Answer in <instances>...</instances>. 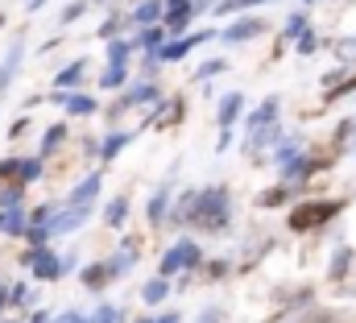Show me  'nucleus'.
I'll return each mask as SVG.
<instances>
[{
    "mask_svg": "<svg viewBox=\"0 0 356 323\" xmlns=\"http://www.w3.org/2000/svg\"><path fill=\"white\" fill-rule=\"evenodd\" d=\"M166 294H170V282H166V274H162V278H154V282H149V286L141 290V299H145L149 307H154V303H162Z\"/></svg>",
    "mask_w": 356,
    "mask_h": 323,
    "instance_id": "nucleus-19",
    "label": "nucleus"
},
{
    "mask_svg": "<svg viewBox=\"0 0 356 323\" xmlns=\"http://www.w3.org/2000/svg\"><path fill=\"white\" fill-rule=\"evenodd\" d=\"M220 71H224V63H220V58H216V63H203V67H199V79H207V75H220Z\"/></svg>",
    "mask_w": 356,
    "mask_h": 323,
    "instance_id": "nucleus-34",
    "label": "nucleus"
},
{
    "mask_svg": "<svg viewBox=\"0 0 356 323\" xmlns=\"http://www.w3.org/2000/svg\"><path fill=\"white\" fill-rule=\"evenodd\" d=\"M282 199H286V187H273V191L261 195V207H273V203H282Z\"/></svg>",
    "mask_w": 356,
    "mask_h": 323,
    "instance_id": "nucleus-33",
    "label": "nucleus"
},
{
    "mask_svg": "<svg viewBox=\"0 0 356 323\" xmlns=\"http://www.w3.org/2000/svg\"><path fill=\"white\" fill-rule=\"evenodd\" d=\"M166 203H170V187H162V191L149 199V220H166Z\"/></svg>",
    "mask_w": 356,
    "mask_h": 323,
    "instance_id": "nucleus-21",
    "label": "nucleus"
},
{
    "mask_svg": "<svg viewBox=\"0 0 356 323\" xmlns=\"http://www.w3.org/2000/svg\"><path fill=\"white\" fill-rule=\"evenodd\" d=\"M63 104H67V112H75V116H91L95 112V100L91 95H58Z\"/></svg>",
    "mask_w": 356,
    "mask_h": 323,
    "instance_id": "nucleus-17",
    "label": "nucleus"
},
{
    "mask_svg": "<svg viewBox=\"0 0 356 323\" xmlns=\"http://www.w3.org/2000/svg\"><path fill=\"white\" fill-rule=\"evenodd\" d=\"M21 58H25V42L17 38V42H13V50H8V54H4V63H0V91H8V79L17 75Z\"/></svg>",
    "mask_w": 356,
    "mask_h": 323,
    "instance_id": "nucleus-8",
    "label": "nucleus"
},
{
    "mask_svg": "<svg viewBox=\"0 0 356 323\" xmlns=\"http://www.w3.org/2000/svg\"><path fill=\"white\" fill-rule=\"evenodd\" d=\"M302 33H307V13H294L286 21V38H302Z\"/></svg>",
    "mask_w": 356,
    "mask_h": 323,
    "instance_id": "nucleus-25",
    "label": "nucleus"
},
{
    "mask_svg": "<svg viewBox=\"0 0 356 323\" xmlns=\"http://www.w3.org/2000/svg\"><path fill=\"white\" fill-rule=\"evenodd\" d=\"M124 212H129V199H124V195H116V199L104 207V220H108L112 228H120V224H124Z\"/></svg>",
    "mask_w": 356,
    "mask_h": 323,
    "instance_id": "nucleus-18",
    "label": "nucleus"
},
{
    "mask_svg": "<svg viewBox=\"0 0 356 323\" xmlns=\"http://www.w3.org/2000/svg\"><path fill=\"white\" fill-rule=\"evenodd\" d=\"M29 265H33V274H38L42 282H54V278L63 274V261H58V257H54L50 249H38V253L29 257Z\"/></svg>",
    "mask_w": 356,
    "mask_h": 323,
    "instance_id": "nucleus-5",
    "label": "nucleus"
},
{
    "mask_svg": "<svg viewBox=\"0 0 356 323\" xmlns=\"http://www.w3.org/2000/svg\"><path fill=\"white\" fill-rule=\"evenodd\" d=\"M83 71H88V63H83V58H75V63H67V67H63V71L54 75V87H58V91H67V87H75V83L83 79Z\"/></svg>",
    "mask_w": 356,
    "mask_h": 323,
    "instance_id": "nucleus-12",
    "label": "nucleus"
},
{
    "mask_svg": "<svg viewBox=\"0 0 356 323\" xmlns=\"http://www.w3.org/2000/svg\"><path fill=\"white\" fill-rule=\"evenodd\" d=\"M191 265H199V244L195 241H178L166 249V257H162V274L170 278V274H182V269H191Z\"/></svg>",
    "mask_w": 356,
    "mask_h": 323,
    "instance_id": "nucleus-4",
    "label": "nucleus"
},
{
    "mask_svg": "<svg viewBox=\"0 0 356 323\" xmlns=\"http://www.w3.org/2000/svg\"><path fill=\"white\" fill-rule=\"evenodd\" d=\"M95 195H99V174H88V178L71 191V203H91Z\"/></svg>",
    "mask_w": 356,
    "mask_h": 323,
    "instance_id": "nucleus-15",
    "label": "nucleus"
},
{
    "mask_svg": "<svg viewBox=\"0 0 356 323\" xmlns=\"http://www.w3.org/2000/svg\"><path fill=\"white\" fill-rule=\"evenodd\" d=\"M191 17H195V8H191V0H170V13H166V17H162V21H166V25H170V29H186V25H191Z\"/></svg>",
    "mask_w": 356,
    "mask_h": 323,
    "instance_id": "nucleus-10",
    "label": "nucleus"
},
{
    "mask_svg": "<svg viewBox=\"0 0 356 323\" xmlns=\"http://www.w3.org/2000/svg\"><path fill=\"white\" fill-rule=\"evenodd\" d=\"M25 4H29V8H38V4H42V0H25Z\"/></svg>",
    "mask_w": 356,
    "mask_h": 323,
    "instance_id": "nucleus-40",
    "label": "nucleus"
},
{
    "mask_svg": "<svg viewBox=\"0 0 356 323\" xmlns=\"http://www.w3.org/2000/svg\"><path fill=\"white\" fill-rule=\"evenodd\" d=\"M124 79H129V67H124V63H108V71H104V79H99V87L116 91V87H124Z\"/></svg>",
    "mask_w": 356,
    "mask_h": 323,
    "instance_id": "nucleus-16",
    "label": "nucleus"
},
{
    "mask_svg": "<svg viewBox=\"0 0 356 323\" xmlns=\"http://www.w3.org/2000/svg\"><path fill=\"white\" fill-rule=\"evenodd\" d=\"M63 137H67V129H63V125H54V129L46 133V141H42V154H54V145H63Z\"/></svg>",
    "mask_w": 356,
    "mask_h": 323,
    "instance_id": "nucleus-27",
    "label": "nucleus"
},
{
    "mask_svg": "<svg viewBox=\"0 0 356 323\" xmlns=\"http://www.w3.org/2000/svg\"><path fill=\"white\" fill-rule=\"evenodd\" d=\"M88 13V0H79V4H67V13H63V25H71V21H79Z\"/></svg>",
    "mask_w": 356,
    "mask_h": 323,
    "instance_id": "nucleus-29",
    "label": "nucleus"
},
{
    "mask_svg": "<svg viewBox=\"0 0 356 323\" xmlns=\"http://www.w3.org/2000/svg\"><path fill=\"white\" fill-rule=\"evenodd\" d=\"M158 17H162V0H141L137 8H133V21L145 29V25H158Z\"/></svg>",
    "mask_w": 356,
    "mask_h": 323,
    "instance_id": "nucleus-13",
    "label": "nucleus"
},
{
    "mask_svg": "<svg viewBox=\"0 0 356 323\" xmlns=\"http://www.w3.org/2000/svg\"><path fill=\"white\" fill-rule=\"evenodd\" d=\"M158 323H178V311H170V315H162Z\"/></svg>",
    "mask_w": 356,
    "mask_h": 323,
    "instance_id": "nucleus-38",
    "label": "nucleus"
},
{
    "mask_svg": "<svg viewBox=\"0 0 356 323\" xmlns=\"http://www.w3.org/2000/svg\"><path fill=\"white\" fill-rule=\"evenodd\" d=\"M95 323H124L120 320V307H99L95 311Z\"/></svg>",
    "mask_w": 356,
    "mask_h": 323,
    "instance_id": "nucleus-31",
    "label": "nucleus"
},
{
    "mask_svg": "<svg viewBox=\"0 0 356 323\" xmlns=\"http://www.w3.org/2000/svg\"><path fill=\"white\" fill-rule=\"evenodd\" d=\"M273 158H277L282 166H286V162H294V158H298V145H294V141H286V145H282V150H277Z\"/></svg>",
    "mask_w": 356,
    "mask_h": 323,
    "instance_id": "nucleus-32",
    "label": "nucleus"
},
{
    "mask_svg": "<svg viewBox=\"0 0 356 323\" xmlns=\"http://www.w3.org/2000/svg\"><path fill=\"white\" fill-rule=\"evenodd\" d=\"M241 108H245V95H241V91L224 95V100H220V116H216V120H220V129H232V125H236V116H241Z\"/></svg>",
    "mask_w": 356,
    "mask_h": 323,
    "instance_id": "nucleus-9",
    "label": "nucleus"
},
{
    "mask_svg": "<svg viewBox=\"0 0 356 323\" xmlns=\"http://www.w3.org/2000/svg\"><path fill=\"white\" fill-rule=\"evenodd\" d=\"M38 174H42V162L38 158L17 162V178H21V182H38Z\"/></svg>",
    "mask_w": 356,
    "mask_h": 323,
    "instance_id": "nucleus-22",
    "label": "nucleus"
},
{
    "mask_svg": "<svg viewBox=\"0 0 356 323\" xmlns=\"http://www.w3.org/2000/svg\"><path fill=\"white\" fill-rule=\"evenodd\" d=\"M315 50H319V38H315V33H302V38H298V54H307V58H311Z\"/></svg>",
    "mask_w": 356,
    "mask_h": 323,
    "instance_id": "nucleus-30",
    "label": "nucleus"
},
{
    "mask_svg": "<svg viewBox=\"0 0 356 323\" xmlns=\"http://www.w3.org/2000/svg\"><path fill=\"white\" fill-rule=\"evenodd\" d=\"M141 100H158V87H154V83H141V87H133V91L124 95V104H141Z\"/></svg>",
    "mask_w": 356,
    "mask_h": 323,
    "instance_id": "nucleus-24",
    "label": "nucleus"
},
{
    "mask_svg": "<svg viewBox=\"0 0 356 323\" xmlns=\"http://www.w3.org/2000/svg\"><path fill=\"white\" fill-rule=\"evenodd\" d=\"M8 299H13V303H25V299H29V286H13Z\"/></svg>",
    "mask_w": 356,
    "mask_h": 323,
    "instance_id": "nucleus-35",
    "label": "nucleus"
},
{
    "mask_svg": "<svg viewBox=\"0 0 356 323\" xmlns=\"http://www.w3.org/2000/svg\"><path fill=\"white\" fill-rule=\"evenodd\" d=\"M124 145H129V133H112V137L104 141V150H99V154H104V158L112 162L116 154H120V150H124Z\"/></svg>",
    "mask_w": 356,
    "mask_h": 323,
    "instance_id": "nucleus-23",
    "label": "nucleus"
},
{
    "mask_svg": "<svg viewBox=\"0 0 356 323\" xmlns=\"http://www.w3.org/2000/svg\"><path fill=\"white\" fill-rule=\"evenodd\" d=\"M199 42H211V33H191V38H182V42H170V46L158 50V58H162V63H178V58H186V50L199 46Z\"/></svg>",
    "mask_w": 356,
    "mask_h": 323,
    "instance_id": "nucleus-6",
    "label": "nucleus"
},
{
    "mask_svg": "<svg viewBox=\"0 0 356 323\" xmlns=\"http://www.w3.org/2000/svg\"><path fill=\"white\" fill-rule=\"evenodd\" d=\"M199 323H220V311H203V320Z\"/></svg>",
    "mask_w": 356,
    "mask_h": 323,
    "instance_id": "nucleus-37",
    "label": "nucleus"
},
{
    "mask_svg": "<svg viewBox=\"0 0 356 323\" xmlns=\"http://www.w3.org/2000/svg\"><path fill=\"white\" fill-rule=\"evenodd\" d=\"M336 212H344V203L340 199H323V203H298L294 207V216H290V228H298V233H307V228H319L327 216H336Z\"/></svg>",
    "mask_w": 356,
    "mask_h": 323,
    "instance_id": "nucleus-2",
    "label": "nucleus"
},
{
    "mask_svg": "<svg viewBox=\"0 0 356 323\" xmlns=\"http://www.w3.org/2000/svg\"><path fill=\"white\" fill-rule=\"evenodd\" d=\"M277 108H282V104H277V95H269V100H261V108L249 116V137H245V145H249V150H257V145H266V141H269L266 129L277 120Z\"/></svg>",
    "mask_w": 356,
    "mask_h": 323,
    "instance_id": "nucleus-3",
    "label": "nucleus"
},
{
    "mask_svg": "<svg viewBox=\"0 0 356 323\" xmlns=\"http://www.w3.org/2000/svg\"><path fill=\"white\" fill-rule=\"evenodd\" d=\"M261 29H266L261 21H236V25L224 29V42H249V38H257Z\"/></svg>",
    "mask_w": 356,
    "mask_h": 323,
    "instance_id": "nucleus-11",
    "label": "nucleus"
},
{
    "mask_svg": "<svg viewBox=\"0 0 356 323\" xmlns=\"http://www.w3.org/2000/svg\"><path fill=\"white\" fill-rule=\"evenodd\" d=\"M0 233H8V237H25V233H29V220H25L21 203H13V207L0 212Z\"/></svg>",
    "mask_w": 356,
    "mask_h": 323,
    "instance_id": "nucleus-7",
    "label": "nucleus"
},
{
    "mask_svg": "<svg viewBox=\"0 0 356 323\" xmlns=\"http://www.w3.org/2000/svg\"><path fill=\"white\" fill-rule=\"evenodd\" d=\"M116 278V265L112 261H104V265H91V269H83V282H88L91 290H99L104 282H112Z\"/></svg>",
    "mask_w": 356,
    "mask_h": 323,
    "instance_id": "nucleus-14",
    "label": "nucleus"
},
{
    "mask_svg": "<svg viewBox=\"0 0 356 323\" xmlns=\"http://www.w3.org/2000/svg\"><path fill=\"white\" fill-rule=\"evenodd\" d=\"M257 4H269V0H224L220 13H236V8H257Z\"/></svg>",
    "mask_w": 356,
    "mask_h": 323,
    "instance_id": "nucleus-28",
    "label": "nucleus"
},
{
    "mask_svg": "<svg viewBox=\"0 0 356 323\" xmlns=\"http://www.w3.org/2000/svg\"><path fill=\"white\" fill-rule=\"evenodd\" d=\"M54 323H88V320H83V315H75V311H67V315H58Z\"/></svg>",
    "mask_w": 356,
    "mask_h": 323,
    "instance_id": "nucleus-36",
    "label": "nucleus"
},
{
    "mask_svg": "<svg viewBox=\"0 0 356 323\" xmlns=\"http://www.w3.org/2000/svg\"><path fill=\"white\" fill-rule=\"evenodd\" d=\"M129 50H137V46H133V42H112V46H108V63H124Z\"/></svg>",
    "mask_w": 356,
    "mask_h": 323,
    "instance_id": "nucleus-26",
    "label": "nucleus"
},
{
    "mask_svg": "<svg viewBox=\"0 0 356 323\" xmlns=\"http://www.w3.org/2000/svg\"><path fill=\"white\" fill-rule=\"evenodd\" d=\"M232 207H228V191L224 187H207V191H195V203H191V224L207 228V233H220L228 224Z\"/></svg>",
    "mask_w": 356,
    "mask_h": 323,
    "instance_id": "nucleus-1",
    "label": "nucleus"
},
{
    "mask_svg": "<svg viewBox=\"0 0 356 323\" xmlns=\"http://www.w3.org/2000/svg\"><path fill=\"white\" fill-rule=\"evenodd\" d=\"M137 323H149V320H137Z\"/></svg>",
    "mask_w": 356,
    "mask_h": 323,
    "instance_id": "nucleus-41",
    "label": "nucleus"
},
{
    "mask_svg": "<svg viewBox=\"0 0 356 323\" xmlns=\"http://www.w3.org/2000/svg\"><path fill=\"white\" fill-rule=\"evenodd\" d=\"M4 303H8V290H4V286H0V307H4Z\"/></svg>",
    "mask_w": 356,
    "mask_h": 323,
    "instance_id": "nucleus-39",
    "label": "nucleus"
},
{
    "mask_svg": "<svg viewBox=\"0 0 356 323\" xmlns=\"http://www.w3.org/2000/svg\"><path fill=\"white\" fill-rule=\"evenodd\" d=\"M133 46H145V50H162V29H158V25H145V29H141V38H137Z\"/></svg>",
    "mask_w": 356,
    "mask_h": 323,
    "instance_id": "nucleus-20",
    "label": "nucleus"
}]
</instances>
